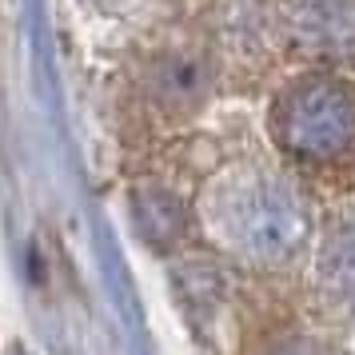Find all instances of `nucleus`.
Here are the masks:
<instances>
[{
    "label": "nucleus",
    "instance_id": "1",
    "mask_svg": "<svg viewBox=\"0 0 355 355\" xmlns=\"http://www.w3.org/2000/svg\"><path fill=\"white\" fill-rule=\"evenodd\" d=\"M196 220L227 263L263 279H291L304 275L320 196L279 156H243L200 188Z\"/></svg>",
    "mask_w": 355,
    "mask_h": 355
},
{
    "label": "nucleus",
    "instance_id": "2",
    "mask_svg": "<svg viewBox=\"0 0 355 355\" xmlns=\"http://www.w3.org/2000/svg\"><path fill=\"white\" fill-rule=\"evenodd\" d=\"M263 128L272 156L304 180L355 176V72L300 64L272 92Z\"/></svg>",
    "mask_w": 355,
    "mask_h": 355
},
{
    "label": "nucleus",
    "instance_id": "3",
    "mask_svg": "<svg viewBox=\"0 0 355 355\" xmlns=\"http://www.w3.org/2000/svg\"><path fill=\"white\" fill-rule=\"evenodd\" d=\"M304 284L320 327L355 331V192H339L320 204Z\"/></svg>",
    "mask_w": 355,
    "mask_h": 355
},
{
    "label": "nucleus",
    "instance_id": "4",
    "mask_svg": "<svg viewBox=\"0 0 355 355\" xmlns=\"http://www.w3.org/2000/svg\"><path fill=\"white\" fill-rule=\"evenodd\" d=\"M272 28L295 64L355 72V0H272Z\"/></svg>",
    "mask_w": 355,
    "mask_h": 355
},
{
    "label": "nucleus",
    "instance_id": "5",
    "mask_svg": "<svg viewBox=\"0 0 355 355\" xmlns=\"http://www.w3.org/2000/svg\"><path fill=\"white\" fill-rule=\"evenodd\" d=\"M132 232L160 256H172L180 248H188L192 232L200 227L196 220V204H188L180 192L164 188V184H144L136 188L128 200Z\"/></svg>",
    "mask_w": 355,
    "mask_h": 355
},
{
    "label": "nucleus",
    "instance_id": "6",
    "mask_svg": "<svg viewBox=\"0 0 355 355\" xmlns=\"http://www.w3.org/2000/svg\"><path fill=\"white\" fill-rule=\"evenodd\" d=\"M211 88V68L204 56H172V60H164L156 68V92H160L164 104H172V108H196V104H204Z\"/></svg>",
    "mask_w": 355,
    "mask_h": 355
}]
</instances>
